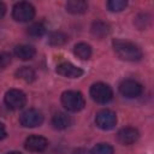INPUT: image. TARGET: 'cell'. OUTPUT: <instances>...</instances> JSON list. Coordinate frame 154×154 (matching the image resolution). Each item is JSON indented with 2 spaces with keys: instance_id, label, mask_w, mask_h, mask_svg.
<instances>
[{
  "instance_id": "1",
  "label": "cell",
  "mask_w": 154,
  "mask_h": 154,
  "mask_svg": "<svg viewBox=\"0 0 154 154\" xmlns=\"http://www.w3.org/2000/svg\"><path fill=\"white\" fill-rule=\"evenodd\" d=\"M114 53L125 61H138L142 58V51L141 48L135 45L134 42L116 38L112 42Z\"/></svg>"
},
{
  "instance_id": "2",
  "label": "cell",
  "mask_w": 154,
  "mask_h": 154,
  "mask_svg": "<svg viewBox=\"0 0 154 154\" xmlns=\"http://www.w3.org/2000/svg\"><path fill=\"white\" fill-rule=\"evenodd\" d=\"M60 100H61V105L69 112H79L81 109H83L85 105L83 95L79 91H75V90L64 91L61 94Z\"/></svg>"
},
{
  "instance_id": "3",
  "label": "cell",
  "mask_w": 154,
  "mask_h": 154,
  "mask_svg": "<svg viewBox=\"0 0 154 154\" xmlns=\"http://www.w3.org/2000/svg\"><path fill=\"white\" fill-rule=\"evenodd\" d=\"M12 17L14 20L20 22V23L30 22L35 17V7L30 2L19 1L14 4L12 8Z\"/></svg>"
},
{
  "instance_id": "4",
  "label": "cell",
  "mask_w": 154,
  "mask_h": 154,
  "mask_svg": "<svg viewBox=\"0 0 154 154\" xmlns=\"http://www.w3.org/2000/svg\"><path fill=\"white\" fill-rule=\"evenodd\" d=\"M89 94H90L91 99L97 103H107L113 97V91H112L111 87L102 82L94 83L90 87Z\"/></svg>"
},
{
  "instance_id": "5",
  "label": "cell",
  "mask_w": 154,
  "mask_h": 154,
  "mask_svg": "<svg viewBox=\"0 0 154 154\" xmlns=\"http://www.w3.org/2000/svg\"><path fill=\"white\" fill-rule=\"evenodd\" d=\"M5 105L10 109H20L26 103V96L25 94L19 89H10L6 91L4 96Z\"/></svg>"
},
{
  "instance_id": "6",
  "label": "cell",
  "mask_w": 154,
  "mask_h": 154,
  "mask_svg": "<svg viewBox=\"0 0 154 154\" xmlns=\"http://www.w3.org/2000/svg\"><path fill=\"white\" fill-rule=\"evenodd\" d=\"M95 124L101 130H111L117 124V114L111 109H101L95 116Z\"/></svg>"
},
{
  "instance_id": "7",
  "label": "cell",
  "mask_w": 154,
  "mask_h": 154,
  "mask_svg": "<svg viewBox=\"0 0 154 154\" xmlns=\"http://www.w3.org/2000/svg\"><path fill=\"white\" fill-rule=\"evenodd\" d=\"M43 122V116L40 111L35 108H29L19 116V123L24 128H36Z\"/></svg>"
},
{
  "instance_id": "8",
  "label": "cell",
  "mask_w": 154,
  "mask_h": 154,
  "mask_svg": "<svg viewBox=\"0 0 154 154\" xmlns=\"http://www.w3.org/2000/svg\"><path fill=\"white\" fill-rule=\"evenodd\" d=\"M119 93L128 99L138 97L142 94V85L135 79H125L119 84Z\"/></svg>"
},
{
  "instance_id": "9",
  "label": "cell",
  "mask_w": 154,
  "mask_h": 154,
  "mask_svg": "<svg viewBox=\"0 0 154 154\" xmlns=\"http://www.w3.org/2000/svg\"><path fill=\"white\" fill-rule=\"evenodd\" d=\"M55 71L58 75L67 77V78H79L83 75V70L81 67H78V66H76L69 61H64V63L58 64Z\"/></svg>"
},
{
  "instance_id": "10",
  "label": "cell",
  "mask_w": 154,
  "mask_h": 154,
  "mask_svg": "<svg viewBox=\"0 0 154 154\" xmlns=\"http://www.w3.org/2000/svg\"><path fill=\"white\" fill-rule=\"evenodd\" d=\"M140 137V134H138V130L132 128V126H125V128H122L118 134H117V138L118 141L124 144V146H129V144H132L135 143Z\"/></svg>"
},
{
  "instance_id": "11",
  "label": "cell",
  "mask_w": 154,
  "mask_h": 154,
  "mask_svg": "<svg viewBox=\"0 0 154 154\" xmlns=\"http://www.w3.org/2000/svg\"><path fill=\"white\" fill-rule=\"evenodd\" d=\"M24 147L29 152H36V153L43 152L48 147V140L45 138V137H42V136L32 135V136H29L25 140Z\"/></svg>"
},
{
  "instance_id": "12",
  "label": "cell",
  "mask_w": 154,
  "mask_h": 154,
  "mask_svg": "<svg viewBox=\"0 0 154 154\" xmlns=\"http://www.w3.org/2000/svg\"><path fill=\"white\" fill-rule=\"evenodd\" d=\"M52 125L57 130H65L71 125V118L66 113L58 112L52 118Z\"/></svg>"
},
{
  "instance_id": "13",
  "label": "cell",
  "mask_w": 154,
  "mask_h": 154,
  "mask_svg": "<svg viewBox=\"0 0 154 154\" xmlns=\"http://www.w3.org/2000/svg\"><path fill=\"white\" fill-rule=\"evenodd\" d=\"M66 11L72 14H82L88 10L87 1L83 0H69L65 5Z\"/></svg>"
},
{
  "instance_id": "14",
  "label": "cell",
  "mask_w": 154,
  "mask_h": 154,
  "mask_svg": "<svg viewBox=\"0 0 154 154\" xmlns=\"http://www.w3.org/2000/svg\"><path fill=\"white\" fill-rule=\"evenodd\" d=\"M90 30H91V34H93L95 37H97V38H103V37H106V36L111 32V26H109L107 23L102 22V20H96V22H94V23L91 24Z\"/></svg>"
},
{
  "instance_id": "15",
  "label": "cell",
  "mask_w": 154,
  "mask_h": 154,
  "mask_svg": "<svg viewBox=\"0 0 154 154\" xmlns=\"http://www.w3.org/2000/svg\"><path fill=\"white\" fill-rule=\"evenodd\" d=\"M35 48L30 45H19L14 48V54L20 60H30L35 57Z\"/></svg>"
},
{
  "instance_id": "16",
  "label": "cell",
  "mask_w": 154,
  "mask_h": 154,
  "mask_svg": "<svg viewBox=\"0 0 154 154\" xmlns=\"http://www.w3.org/2000/svg\"><path fill=\"white\" fill-rule=\"evenodd\" d=\"M73 53L77 58L82 59V60H87L91 57V47L88 43L84 42H79L77 45H75L73 47Z\"/></svg>"
},
{
  "instance_id": "17",
  "label": "cell",
  "mask_w": 154,
  "mask_h": 154,
  "mask_svg": "<svg viewBox=\"0 0 154 154\" xmlns=\"http://www.w3.org/2000/svg\"><path fill=\"white\" fill-rule=\"evenodd\" d=\"M16 77L17 78H20V79H23V81H25L28 83H30V82L35 81L36 73H35V71L31 67H29V66H22V67H19L16 71Z\"/></svg>"
},
{
  "instance_id": "18",
  "label": "cell",
  "mask_w": 154,
  "mask_h": 154,
  "mask_svg": "<svg viewBox=\"0 0 154 154\" xmlns=\"http://www.w3.org/2000/svg\"><path fill=\"white\" fill-rule=\"evenodd\" d=\"M69 37L61 31H53L48 35V43L52 46H63L67 42Z\"/></svg>"
},
{
  "instance_id": "19",
  "label": "cell",
  "mask_w": 154,
  "mask_h": 154,
  "mask_svg": "<svg viewBox=\"0 0 154 154\" xmlns=\"http://www.w3.org/2000/svg\"><path fill=\"white\" fill-rule=\"evenodd\" d=\"M90 154H114V149L108 143H97L91 148Z\"/></svg>"
},
{
  "instance_id": "20",
  "label": "cell",
  "mask_w": 154,
  "mask_h": 154,
  "mask_svg": "<svg viewBox=\"0 0 154 154\" xmlns=\"http://www.w3.org/2000/svg\"><path fill=\"white\" fill-rule=\"evenodd\" d=\"M46 32V28L42 23H34L28 28V34L32 37H41Z\"/></svg>"
},
{
  "instance_id": "21",
  "label": "cell",
  "mask_w": 154,
  "mask_h": 154,
  "mask_svg": "<svg viewBox=\"0 0 154 154\" xmlns=\"http://www.w3.org/2000/svg\"><path fill=\"white\" fill-rule=\"evenodd\" d=\"M128 6V2L125 0H111L107 2V8L111 12H120Z\"/></svg>"
},
{
  "instance_id": "22",
  "label": "cell",
  "mask_w": 154,
  "mask_h": 154,
  "mask_svg": "<svg viewBox=\"0 0 154 154\" xmlns=\"http://www.w3.org/2000/svg\"><path fill=\"white\" fill-rule=\"evenodd\" d=\"M11 63V54L7 52H1L0 53V69H5Z\"/></svg>"
},
{
  "instance_id": "23",
  "label": "cell",
  "mask_w": 154,
  "mask_h": 154,
  "mask_svg": "<svg viewBox=\"0 0 154 154\" xmlns=\"http://www.w3.org/2000/svg\"><path fill=\"white\" fill-rule=\"evenodd\" d=\"M5 137H6V129H5V125L2 123H0V140H2Z\"/></svg>"
},
{
  "instance_id": "24",
  "label": "cell",
  "mask_w": 154,
  "mask_h": 154,
  "mask_svg": "<svg viewBox=\"0 0 154 154\" xmlns=\"http://www.w3.org/2000/svg\"><path fill=\"white\" fill-rule=\"evenodd\" d=\"M5 13H6V6H5V4H4V2H1V1H0V19L5 16Z\"/></svg>"
},
{
  "instance_id": "25",
  "label": "cell",
  "mask_w": 154,
  "mask_h": 154,
  "mask_svg": "<svg viewBox=\"0 0 154 154\" xmlns=\"http://www.w3.org/2000/svg\"><path fill=\"white\" fill-rule=\"evenodd\" d=\"M72 154H89V153L85 149H83V148H78V149H75L72 152Z\"/></svg>"
},
{
  "instance_id": "26",
  "label": "cell",
  "mask_w": 154,
  "mask_h": 154,
  "mask_svg": "<svg viewBox=\"0 0 154 154\" xmlns=\"http://www.w3.org/2000/svg\"><path fill=\"white\" fill-rule=\"evenodd\" d=\"M6 154H23V153H20V152H8Z\"/></svg>"
}]
</instances>
